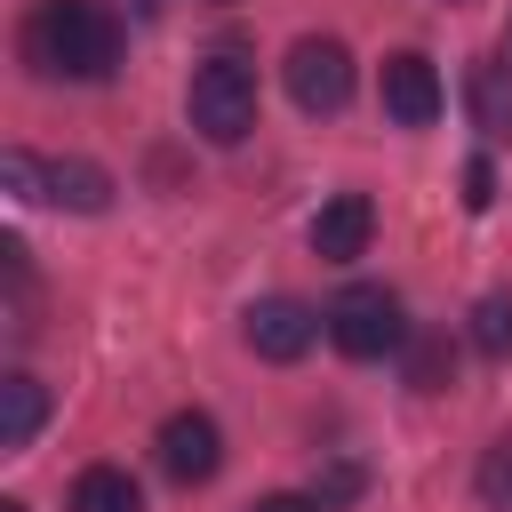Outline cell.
Segmentation results:
<instances>
[{"label":"cell","mask_w":512,"mask_h":512,"mask_svg":"<svg viewBox=\"0 0 512 512\" xmlns=\"http://www.w3.org/2000/svg\"><path fill=\"white\" fill-rule=\"evenodd\" d=\"M16 48H24V64L40 80H112L128 32H120V16L104 0H32Z\"/></svg>","instance_id":"cell-1"},{"label":"cell","mask_w":512,"mask_h":512,"mask_svg":"<svg viewBox=\"0 0 512 512\" xmlns=\"http://www.w3.org/2000/svg\"><path fill=\"white\" fill-rule=\"evenodd\" d=\"M328 344H336L344 360H384V352H400V344H408L400 296H392L384 280H352V288H336V296H328Z\"/></svg>","instance_id":"cell-2"},{"label":"cell","mask_w":512,"mask_h":512,"mask_svg":"<svg viewBox=\"0 0 512 512\" xmlns=\"http://www.w3.org/2000/svg\"><path fill=\"white\" fill-rule=\"evenodd\" d=\"M184 112H192V128L208 144H248V128H256V72L240 56H208L192 72V88H184Z\"/></svg>","instance_id":"cell-3"},{"label":"cell","mask_w":512,"mask_h":512,"mask_svg":"<svg viewBox=\"0 0 512 512\" xmlns=\"http://www.w3.org/2000/svg\"><path fill=\"white\" fill-rule=\"evenodd\" d=\"M280 80H288L296 112H344V104H352V48L328 40V32H304V40L288 48Z\"/></svg>","instance_id":"cell-4"},{"label":"cell","mask_w":512,"mask_h":512,"mask_svg":"<svg viewBox=\"0 0 512 512\" xmlns=\"http://www.w3.org/2000/svg\"><path fill=\"white\" fill-rule=\"evenodd\" d=\"M328 328V312H312L304 296H256L248 312H240V336H248V352L256 360H304L312 352V336Z\"/></svg>","instance_id":"cell-5"},{"label":"cell","mask_w":512,"mask_h":512,"mask_svg":"<svg viewBox=\"0 0 512 512\" xmlns=\"http://www.w3.org/2000/svg\"><path fill=\"white\" fill-rule=\"evenodd\" d=\"M152 456H160V472H168L176 488H200V480H216V464H224V432H216L208 408H176V416L160 424Z\"/></svg>","instance_id":"cell-6"},{"label":"cell","mask_w":512,"mask_h":512,"mask_svg":"<svg viewBox=\"0 0 512 512\" xmlns=\"http://www.w3.org/2000/svg\"><path fill=\"white\" fill-rule=\"evenodd\" d=\"M376 88H384V112H392L400 128H432L440 104H448V96H440V64H432L424 48H392Z\"/></svg>","instance_id":"cell-7"},{"label":"cell","mask_w":512,"mask_h":512,"mask_svg":"<svg viewBox=\"0 0 512 512\" xmlns=\"http://www.w3.org/2000/svg\"><path fill=\"white\" fill-rule=\"evenodd\" d=\"M368 232H376L368 192H336V200H320V216H312V256H320V264H352V256H368Z\"/></svg>","instance_id":"cell-8"},{"label":"cell","mask_w":512,"mask_h":512,"mask_svg":"<svg viewBox=\"0 0 512 512\" xmlns=\"http://www.w3.org/2000/svg\"><path fill=\"white\" fill-rule=\"evenodd\" d=\"M464 104H472V128L488 144H512V56H480L464 72Z\"/></svg>","instance_id":"cell-9"},{"label":"cell","mask_w":512,"mask_h":512,"mask_svg":"<svg viewBox=\"0 0 512 512\" xmlns=\"http://www.w3.org/2000/svg\"><path fill=\"white\" fill-rule=\"evenodd\" d=\"M112 192H120V184H112L104 160H80V152H72V160H48V200H56V208H72V216H104Z\"/></svg>","instance_id":"cell-10"},{"label":"cell","mask_w":512,"mask_h":512,"mask_svg":"<svg viewBox=\"0 0 512 512\" xmlns=\"http://www.w3.org/2000/svg\"><path fill=\"white\" fill-rule=\"evenodd\" d=\"M40 416H48V384L24 376V368H8V376H0V448L24 456L32 432H40Z\"/></svg>","instance_id":"cell-11"},{"label":"cell","mask_w":512,"mask_h":512,"mask_svg":"<svg viewBox=\"0 0 512 512\" xmlns=\"http://www.w3.org/2000/svg\"><path fill=\"white\" fill-rule=\"evenodd\" d=\"M400 376H408V392H448V384H456V344H448L440 328H408Z\"/></svg>","instance_id":"cell-12"},{"label":"cell","mask_w":512,"mask_h":512,"mask_svg":"<svg viewBox=\"0 0 512 512\" xmlns=\"http://www.w3.org/2000/svg\"><path fill=\"white\" fill-rule=\"evenodd\" d=\"M72 512H144V488L128 464H88L72 480Z\"/></svg>","instance_id":"cell-13"},{"label":"cell","mask_w":512,"mask_h":512,"mask_svg":"<svg viewBox=\"0 0 512 512\" xmlns=\"http://www.w3.org/2000/svg\"><path fill=\"white\" fill-rule=\"evenodd\" d=\"M472 344H480L488 360H512V296H504V288H488V296L472 304Z\"/></svg>","instance_id":"cell-14"},{"label":"cell","mask_w":512,"mask_h":512,"mask_svg":"<svg viewBox=\"0 0 512 512\" xmlns=\"http://www.w3.org/2000/svg\"><path fill=\"white\" fill-rule=\"evenodd\" d=\"M472 488H480V504H488V512H512V440L480 448V472H472Z\"/></svg>","instance_id":"cell-15"},{"label":"cell","mask_w":512,"mask_h":512,"mask_svg":"<svg viewBox=\"0 0 512 512\" xmlns=\"http://www.w3.org/2000/svg\"><path fill=\"white\" fill-rule=\"evenodd\" d=\"M0 176H8V192H16V200H48V168H40L24 144H8V152H0Z\"/></svg>","instance_id":"cell-16"},{"label":"cell","mask_w":512,"mask_h":512,"mask_svg":"<svg viewBox=\"0 0 512 512\" xmlns=\"http://www.w3.org/2000/svg\"><path fill=\"white\" fill-rule=\"evenodd\" d=\"M360 488H368V472H360V464H328V472L312 480V496H320V504H352Z\"/></svg>","instance_id":"cell-17"},{"label":"cell","mask_w":512,"mask_h":512,"mask_svg":"<svg viewBox=\"0 0 512 512\" xmlns=\"http://www.w3.org/2000/svg\"><path fill=\"white\" fill-rule=\"evenodd\" d=\"M464 208H472V216L496 208V160H464Z\"/></svg>","instance_id":"cell-18"},{"label":"cell","mask_w":512,"mask_h":512,"mask_svg":"<svg viewBox=\"0 0 512 512\" xmlns=\"http://www.w3.org/2000/svg\"><path fill=\"white\" fill-rule=\"evenodd\" d=\"M248 512H328L320 496H296V488H280V496H256Z\"/></svg>","instance_id":"cell-19"},{"label":"cell","mask_w":512,"mask_h":512,"mask_svg":"<svg viewBox=\"0 0 512 512\" xmlns=\"http://www.w3.org/2000/svg\"><path fill=\"white\" fill-rule=\"evenodd\" d=\"M160 8H168V0H136V16H160Z\"/></svg>","instance_id":"cell-20"},{"label":"cell","mask_w":512,"mask_h":512,"mask_svg":"<svg viewBox=\"0 0 512 512\" xmlns=\"http://www.w3.org/2000/svg\"><path fill=\"white\" fill-rule=\"evenodd\" d=\"M0 512H32V504H16V496H8V504H0Z\"/></svg>","instance_id":"cell-21"},{"label":"cell","mask_w":512,"mask_h":512,"mask_svg":"<svg viewBox=\"0 0 512 512\" xmlns=\"http://www.w3.org/2000/svg\"><path fill=\"white\" fill-rule=\"evenodd\" d=\"M216 8H224V0H216Z\"/></svg>","instance_id":"cell-22"}]
</instances>
